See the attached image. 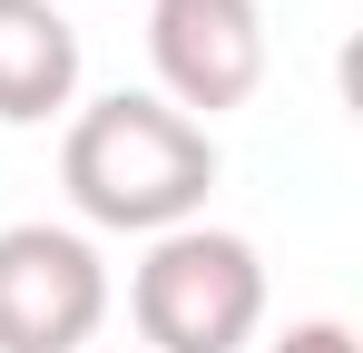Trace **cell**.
<instances>
[{
    "label": "cell",
    "instance_id": "6da1fadb",
    "mask_svg": "<svg viewBox=\"0 0 363 353\" xmlns=\"http://www.w3.org/2000/svg\"><path fill=\"white\" fill-rule=\"evenodd\" d=\"M60 186L89 226L108 235H167L206 216V186H216V138L177 118L157 89H118V99H89L60 138Z\"/></svg>",
    "mask_w": 363,
    "mask_h": 353
},
{
    "label": "cell",
    "instance_id": "7a4b0ae2",
    "mask_svg": "<svg viewBox=\"0 0 363 353\" xmlns=\"http://www.w3.org/2000/svg\"><path fill=\"white\" fill-rule=\"evenodd\" d=\"M128 314L147 353H245L265 334V255L236 226H167L147 235L138 275H128Z\"/></svg>",
    "mask_w": 363,
    "mask_h": 353
},
{
    "label": "cell",
    "instance_id": "3957f363",
    "mask_svg": "<svg viewBox=\"0 0 363 353\" xmlns=\"http://www.w3.org/2000/svg\"><path fill=\"white\" fill-rule=\"evenodd\" d=\"M108 324V255L79 226H0V353H79Z\"/></svg>",
    "mask_w": 363,
    "mask_h": 353
},
{
    "label": "cell",
    "instance_id": "277c9868",
    "mask_svg": "<svg viewBox=\"0 0 363 353\" xmlns=\"http://www.w3.org/2000/svg\"><path fill=\"white\" fill-rule=\"evenodd\" d=\"M157 99L177 118H226L265 89V10L255 0H147Z\"/></svg>",
    "mask_w": 363,
    "mask_h": 353
},
{
    "label": "cell",
    "instance_id": "5b68a950",
    "mask_svg": "<svg viewBox=\"0 0 363 353\" xmlns=\"http://www.w3.org/2000/svg\"><path fill=\"white\" fill-rule=\"evenodd\" d=\"M79 99V30L60 0H0V128H40Z\"/></svg>",
    "mask_w": 363,
    "mask_h": 353
},
{
    "label": "cell",
    "instance_id": "8992f818",
    "mask_svg": "<svg viewBox=\"0 0 363 353\" xmlns=\"http://www.w3.org/2000/svg\"><path fill=\"white\" fill-rule=\"evenodd\" d=\"M265 353H354V334H344L334 314H304V324H285V334H275Z\"/></svg>",
    "mask_w": 363,
    "mask_h": 353
}]
</instances>
